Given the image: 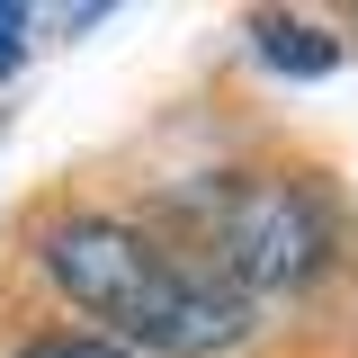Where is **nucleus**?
<instances>
[{
  "instance_id": "39448f33",
  "label": "nucleus",
  "mask_w": 358,
  "mask_h": 358,
  "mask_svg": "<svg viewBox=\"0 0 358 358\" xmlns=\"http://www.w3.org/2000/svg\"><path fill=\"white\" fill-rule=\"evenodd\" d=\"M18 36H27V18H18V9H0V72L18 63Z\"/></svg>"
},
{
  "instance_id": "f257e3e1",
  "label": "nucleus",
  "mask_w": 358,
  "mask_h": 358,
  "mask_svg": "<svg viewBox=\"0 0 358 358\" xmlns=\"http://www.w3.org/2000/svg\"><path fill=\"white\" fill-rule=\"evenodd\" d=\"M45 268L90 322H108L117 341H134L152 358H215L251 331V305L224 278H206L188 251H162L152 233L108 224V215L54 224L45 233Z\"/></svg>"
},
{
  "instance_id": "f03ea898",
  "label": "nucleus",
  "mask_w": 358,
  "mask_h": 358,
  "mask_svg": "<svg viewBox=\"0 0 358 358\" xmlns=\"http://www.w3.org/2000/svg\"><path fill=\"white\" fill-rule=\"evenodd\" d=\"M179 224L197 233V268L224 278L233 296L251 287H305L313 268L331 260V197L313 179H206L179 197Z\"/></svg>"
},
{
  "instance_id": "7ed1b4c3",
  "label": "nucleus",
  "mask_w": 358,
  "mask_h": 358,
  "mask_svg": "<svg viewBox=\"0 0 358 358\" xmlns=\"http://www.w3.org/2000/svg\"><path fill=\"white\" fill-rule=\"evenodd\" d=\"M251 45H260L268 72H305V81H322L331 63H341V45H331V27H313V18H251Z\"/></svg>"
},
{
  "instance_id": "20e7f679",
  "label": "nucleus",
  "mask_w": 358,
  "mask_h": 358,
  "mask_svg": "<svg viewBox=\"0 0 358 358\" xmlns=\"http://www.w3.org/2000/svg\"><path fill=\"white\" fill-rule=\"evenodd\" d=\"M18 358H126L117 341H90V331H54V341H27Z\"/></svg>"
}]
</instances>
